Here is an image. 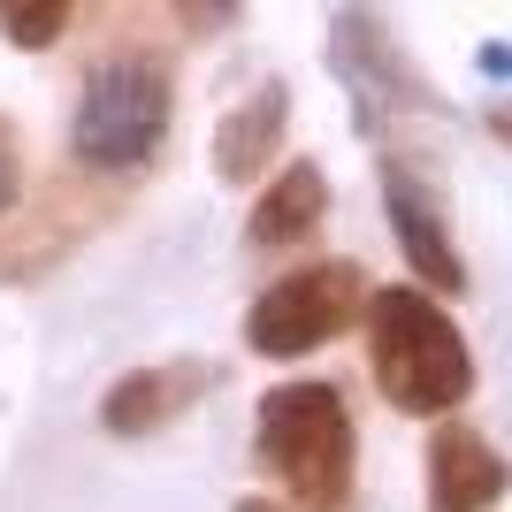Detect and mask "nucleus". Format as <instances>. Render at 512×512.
Masks as SVG:
<instances>
[{"instance_id":"nucleus-1","label":"nucleus","mask_w":512,"mask_h":512,"mask_svg":"<svg viewBox=\"0 0 512 512\" xmlns=\"http://www.w3.org/2000/svg\"><path fill=\"white\" fill-rule=\"evenodd\" d=\"M367 360H375V390L413 421H436L474 390L467 337L451 329V314L428 291H375L367 299Z\"/></svg>"},{"instance_id":"nucleus-2","label":"nucleus","mask_w":512,"mask_h":512,"mask_svg":"<svg viewBox=\"0 0 512 512\" xmlns=\"http://www.w3.org/2000/svg\"><path fill=\"white\" fill-rule=\"evenodd\" d=\"M260 467L291 505L344 512L352 505V413L329 383H276L260 398Z\"/></svg>"},{"instance_id":"nucleus-3","label":"nucleus","mask_w":512,"mask_h":512,"mask_svg":"<svg viewBox=\"0 0 512 512\" xmlns=\"http://www.w3.org/2000/svg\"><path fill=\"white\" fill-rule=\"evenodd\" d=\"M161 130H169V69L153 54H100L85 69L77 123H69L77 161L100 176H123L161 146Z\"/></svg>"},{"instance_id":"nucleus-4","label":"nucleus","mask_w":512,"mask_h":512,"mask_svg":"<svg viewBox=\"0 0 512 512\" xmlns=\"http://www.w3.org/2000/svg\"><path fill=\"white\" fill-rule=\"evenodd\" d=\"M367 276L352 260H314L299 276H283L260 291V306L245 314V344L260 360H299V352H321L329 337H344L352 321H367Z\"/></svg>"},{"instance_id":"nucleus-5","label":"nucleus","mask_w":512,"mask_h":512,"mask_svg":"<svg viewBox=\"0 0 512 512\" xmlns=\"http://www.w3.org/2000/svg\"><path fill=\"white\" fill-rule=\"evenodd\" d=\"M505 459H497L474 428L444 421L436 436H428V505L436 512H490L497 497H505Z\"/></svg>"},{"instance_id":"nucleus-6","label":"nucleus","mask_w":512,"mask_h":512,"mask_svg":"<svg viewBox=\"0 0 512 512\" xmlns=\"http://www.w3.org/2000/svg\"><path fill=\"white\" fill-rule=\"evenodd\" d=\"M207 383H214V367H199V360H184V367H130L123 383L100 398V421H107V436H146V428H161L169 413H184Z\"/></svg>"},{"instance_id":"nucleus-7","label":"nucleus","mask_w":512,"mask_h":512,"mask_svg":"<svg viewBox=\"0 0 512 512\" xmlns=\"http://www.w3.org/2000/svg\"><path fill=\"white\" fill-rule=\"evenodd\" d=\"M383 199H390V230L406 245L413 276H421L428 291H467V260L451 253V237H444V222H436V207L421 199V184H413L406 169H383Z\"/></svg>"},{"instance_id":"nucleus-8","label":"nucleus","mask_w":512,"mask_h":512,"mask_svg":"<svg viewBox=\"0 0 512 512\" xmlns=\"http://www.w3.org/2000/svg\"><path fill=\"white\" fill-rule=\"evenodd\" d=\"M321 214H329V184H321V169H314V161H291V169L260 192L253 222H245V245H253V253H283V245L314 237Z\"/></svg>"},{"instance_id":"nucleus-9","label":"nucleus","mask_w":512,"mask_h":512,"mask_svg":"<svg viewBox=\"0 0 512 512\" xmlns=\"http://www.w3.org/2000/svg\"><path fill=\"white\" fill-rule=\"evenodd\" d=\"M276 138H283V85H260L245 107H230V123H222V138H214L222 184H253V176L268 169Z\"/></svg>"},{"instance_id":"nucleus-10","label":"nucleus","mask_w":512,"mask_h":512,"mask_svg":"<svg viewBox=\"0 0 512 512\" xmlns=\"http://www.w3.org/2000/svg\"><path fill=\"white\" fill-rule=\"evenodd\" d=\"M69 16H77V0H0V31L16 46H31V54L62 39Z\"/></svg>"},{"instance_id":"nucleus-11","label":"nucleus","mask_w":512,"mask_h":512,"mask_svg":"<svg viewBox=\"0 0 512 512\" xmlns=\"http://www.w3.org/2000/svg\"><path fill=\"white\" fill-rule=\"evenodd\" d=\"M176 8H184V23H192V31H214V23L230 16L237 0H176Z\"/></svg>"},{"instance_id":"nucleus-12","label":"nucleus","mask_w":512,"mask_h":512,"mask_svg":"<svg viewBox=\"0 0 512 512\" xmlns=\"http://www.w3.org/2000/svg\"><path fill=\"white\" fill-rule=\"evenodd\" d=\"M16 184H23L16 176V146H8V130H0V214L16 207Z\"/></svg>"},{"instance_id":"nucleus-13","label":"nucleus","mask_w":512,"mask_h":512,"mask_svg":"<svg viewBox=\"0 0 512 512\" xmlns=\"http://www.w3.org/2000/svg\"><path fill=\"white\" fill-rule=\"evenodd\" d=\"M237 512H306V505H276V497H237Z\"/></svg>"},{"instance_id":"nucleus-14","label":"nucleus","mask_w":512,"mask_h":512,"mask_svg":"<svg viewBox=\"0 0 512 512\" xmlns=\"http://www.w3.org/2000/svg\"><path fill=\"white\" fill-rule=\"evenodd\" d=\"M505 138H512V115H505Z\"/></svg>"}]
</instances>
